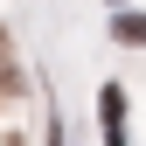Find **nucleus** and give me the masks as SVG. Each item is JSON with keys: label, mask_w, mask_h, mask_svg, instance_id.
<instances>
[{"label": "nucleus", "mask_w": 146, "mask_h": 146, "mask_svg": "<svg viewBox=\"0 0 146 146\" xmlns=\"http://www.w3.org/2000/svg\"><path fill=\"white\" fill-rule=\"evenodd\" d=\"M111 35L118 42H146V14H111Z\"/></svg>", "instance_id": "1"}]
</instances>
